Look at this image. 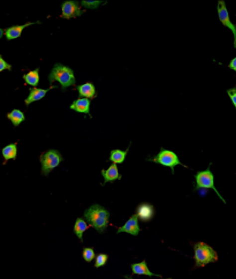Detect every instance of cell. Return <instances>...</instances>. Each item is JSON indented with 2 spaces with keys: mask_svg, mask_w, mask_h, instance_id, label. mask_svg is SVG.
<instances>
[{
  "mask_svg": "<svg viewBox=\"0 0 236 279\" xmlns=\"http://www.w3.org/2000/svg\"><path fill=\"white\" fill-rule=\"evenodd\" d=\"M84 218L98 233H104L109 226L110 212L99 204H94L84 211Z\"/></svg>",
  "mask_w": 236,
  "mask_h": 279,
  "instance_id": "obj_1",
  "label": "cell"
},
{
  "mask_svg": "<svg viewBox=\"0 0 236 279\" xmlns=\"http://www.w3.org/2000/svg\"><path fill=\"white\" fill-rule=\"evenodd\" d=\"M49 81L51 84H52L54 81H57V82L60 83L62 90H66L68 87L75 86L76 84L75 75H74L73 69L68 67V66L59 64V62L53 66L52 71H51L49 74Z\"/></svg>",
  "mask_w": 236,
  "mask_h": 279,
  "instance_id": "obj_2",
  "label": "cell"
},
{
  "mask_svg": "<svg viewBox=\"0 0 236 279\" xmlns=\"http://www.w3.org/2000/svg\"><path fill=\"white\" fill-rule=\"evenodd\" d=\"M194 259L195 268L205 267L209 263L217 262L218 254L211 246L206 245L205 242H196L194 244Z\"/></svg>",
  "mask_w": 236,
  "mask_h": 279,
  "instance_id": "obj_3",
  "label": "cell"
},
{
  "mask_svg": "<svg viewBox=\"0 0 236 279\" xmlns=\"http://www.w3.org/2000/svg\"><path fill=\"white\" fill-rule=\"evenodd\" d=\"M202 189H212L215 190L219 199L226 203V201L224 200V197L220 195V193L217 190L215 186V177L211 172V164L209 165V167L205 171L197 172L195 174V190H202Z\"/></svg>",
  "mask_w": 236,
  "mask_h": 279,
  "instance_id": "obj_4",
  "label": "cell"
},
{
  "mask_svg": "<svg viewBox=\"0 0 236 279\" xmlns=\"http://www.w3.org/2000/svg\"><path fill=\"white\" fill-rule=\"evenodd\" d=\"M40 164H42V174L49 175L54 168H57L59 165L61 164V161L64 160L61 153L58 150L51 149L47 150L46 152H44L40 155Z\"/></svg>",
  "mask_w": 236,
  "mask_h": 279,
  "instance_id": "obj_5",
  "label": "cell"
},
{
  "mask_svg": "<svg viewBox=\"0 0 236 279\" xmlns=\"http://www.w3.org/2000/svg\"><path fill=\"white\" fill-rule=\"evenodd\" d=\"M147 161H153V163L159 164V165H161V166L171 168L172 174H174V168H175V166H178V165H181V166L188 168V166L183 165L181 161H180L179 157L175 152L169 151V150H166L164 148L160 149L159 153H158L154 158L149 159Z\"/></svg>",
  "mask_w": 236,
  "mask_h": 279,
  "instance_id": "obj_6",
  "label": "cell"
},
{
  "mask_svg": "<svg viewBox=\"0 0 236 279\" xmlns=\"http://www.w3.org/2000/svg\"><path fill=\"white\" fill-rule=\"evenodd\" d=\"M61 12V17L66 20L75 19V17L81 16L84 13L81 8L80 2L75 1V0H67V1L62 2Z\"/></svg>",
  "mask_w": 236,
  "mask_h": 279,
  "instance_id": "obj_7",
  "label": "cell"
},
{
  "mask_svg": "<svg viewBox=\"0 0 236 279\" xmlns=\"http://www.w3.org/2000/svg\"><path fill=\"white\" fill-rule=\"evenodd\" d=\"M218 17H219V21L221 22V24H223L224 27L228 28L232 32H233L234 47L236 49V25L232 23L230 20V15H228L226 3H225L224 0H219L218 1Z\"/></svg>",
  "mask_w": 236,
  "mask_h": 279,
  "instance_id": "obj_8",
  "label": "cell"
},
{
  "mask_svg": "<svg viewBox=\"0 0 236 279\" xmlns=\"http://www.w3.org/2000/svg\"><path fill=\"white\" fill-rule=\"evenodd\" d=\"M138 216L137 215H132L130 218H129L126 224H124L123 226H121L118 229L117 233H122V232H126L131 234V236H138L139 232H141V227H139V224H138Z\"/></svg>",
  "mask_w": 236,
  "mask_h": 279,
  "instance_id": "obj_9",
  "label": "cell"
},
{
  "mask_svg": "<svg viewBox=\"0 0 236 279\" xmlns=\"http://www.w3.org/2000/svg\"><path fill=\"white\" fill-rule=\"evenodd\" d=\"M136 215L138 216V218L141 219L142 222L147 223L153 219L154 215H156V209H154L152 204L144 202V203H141L136 208Z\"/></svg>",
  "mask_w": 236,
  "mask_h": 279,
  "instance_id": "obj_10",
  "label": "cell"
},
{
  "mask_svg": "<svg viewBox=\"0 0 236 279\" xmlns=\"http://www.w3.org/2000/svg\"><path fill=\"white\" fill-rule=\"evenodd\" d=\"M39 24L40 22H28V23H25L23 25H13V27H9L5 29V35H6V38L7 40H13V39H16V38H20L21 35H22V31L24 30L27 27H30L32 24Z\"/></svg>",
  "mask_w": 236,
  "mask_h": 279,
  "instance_id": "obj_11",
  "label": "cell"
},
{
  "mask_svg": "<svg viewBox=\"0 0 236 279\" xmlns=\"http://www.w3.org/2000/svg\"><path fill=\"white\" fill-rule=\"evenodd\" d=\"M69 108L76 112L88 115L90 118L92 117L90 113V100H88V98H77V100L72 103V105Z\"/></svg>",
  "mask_w": 236,
  "mask_h": 279,
  "instance_id": "obj_12",
  "label": "cell"
},
{
  "mask_svg": "<svg viewBox=\"0 0 236 279\" xmlns=\"http://www.w3.org/2000/svg\"><path fill=\"white\" fill-rule=\"evenodd\" d=\"M77 93H79L80 98H88V100H92L97 96V93H96V88L94 86V83L91 82H86L81 86L76 87Z\"/></svg>",
  "mask_w": 236,
  "mask_h": 279,
  "instance_id": "obj_13",
  "label": "cell"
},
{
  "mask_svg": "<svg viewBox=\"0 0 236 279\" xmlns=\"http://www.w3.org/2000/svg\"><path fill=\"white\" fill-rule=\"evenodd\" d=\"M52 88H55L53 86L50 87V89H52ZM50 89H40V88H30V93H29V96L25 98V105H30L31 103L37 102V101H40L43 100L44 97H45V95L49 93Z\"/></svg>",
  "mask_w": 236,
  "mask_h": 279,
  "instance_id": "obj_14",
  "label": "cell"
},
{
  "mask_svg": "<svg viewBox=\"0 0 236 279\" xmlns=\"http://www.w3.org/2000/svg\"><path fill=\"white\" fill-rule=\"evenodd\" d=\"M101 173L103 175V178H104V183H103V185H105V183L108 182H114L116 180H120L122 178V175L119 173V171H118V166L116 164L111 165L108 170H102Z\"/></svg>",
  "mask_w": 236,
  "mask_h": 279,
  "instance_id": "obj_15",
  "label": "cell"
},
{
  "mask_svg": "<svg viewBox=\"0 0 236 279\" xmlns=\"http://www.w3.org/2000/svg\"><path fill=\"white\" fill-rule=\"evenodd\" d=\"M131 270L134 275H144V276H151V277H161L160 275L153 274L152 271H150L149 268H147L146 261H142L139 263H132L131 264Z\"/></svg>",
  "mask_w": 236,
  "mask_h": 279,
  "instance_id": "obj_16",
  "label": "cell"
},
{
  "mask_svg": "<svg viewBox=\"0 0 236 279\" xmlns=\"http://www.w3.org/2000/svg\"><path fill=\"white\" fill-rule=\"evenodd\" d=\"M89 224H88L86 220L82 218H77L75 222V225H74V233L76 234V237L79 238V240L81 242H83V233L89 229Z\"/></svg>",
  "mask_w": 236,
  "mask_h": 279,
  "instance_id": "obj_17",
  "label": "cell"
},
{
  "mask_svg": "<svg viewBox=\"0 0 236 279\" xmlns=\"http://www.w3.org/2000/svg\"><path fill=\"white\" fill-rule=\"evenodd\" d=\"M129 152V146L126 151H121V150H112L110 153L109 161H112L113 164H123L126 160V157Z\"/></svg>",
  "mask_w": 236,
  "mask_h": 279,
  "instance_id": "obj_18",
  "label": "cell"
},
{
  "mask_svg": "<svg viewBox=\"0 0 236 279\" xmlns=\"http://www.w3.org/2000/svg\"><path fill=\"white\" fill-rule=\"evenodd\" d=\"M25 84H29L32 88H36L39 84V68H36L34 71L28 72L23 75Z\"/></svg>",
  "mask_w": 236,
  "mask_h": 279,
  "instance_id": "obj_19",
  "label": "cell"
},
{
  "mask_svg": "<svg viewBox=\"0 0 236 279\" xmlns=\"http://www.w3.org/2000/svg\"><path fill=\"white\" fill-rule=\"evenodd\" d=\"M7 118L12 121V124L14 125V126L17 127L18 125L22 124L25 120V116H24V113L21 111V110L14 109L13 111L7 113Z\"/></svg>",
  "mask_w": 236,
  "mask_h": 279,
  "instance_id": "obj_20",
  "label": "cell"
},
{
  "mask_svg": "<svg viewBox=\"0 0 236 279\" xmlns=\"http://www.w3.org/2000/svg\"><path fill=\"white\" fill-rule=\"evenodd\" d=\"M2 157L5 160L16 159L17 157V143H13V144L6 145L2 149Z\"/></svg>",
  "mask_w": 236,
  "mask_h": 279,
  "instance_id": "obj_21",
  "label": "cell"
},
{
  "mask_svg": "<svg viewBox=\"0 0 236 279\" xmlns=\"http://www.w3.org/2000/svg\"><path fill=\"white\" fill-rule=\"evenodd\" d=\"M82 255H83V259L86 260V262H91V261H94L96 259L95 251H94V248H92V247L83 248Z\"/></svg>",
  "mask_w": 236,
  "mask_h": 279,
  "instance_id": "obj_22",
  "label": "cell"
},
{
  "mask_svg": "<svg viewBox=\"0 0 236 279\" xmlns=\"http://www.w3.org/2000/svg\"><path fill=\"white\" fill-rule=\"evenodd\" d=\"M108 259H109L108 254H103V253L98 254L95 259V267L96 268H101L103 266H105L106 262H108Z\"/></svg>",
  "mask_w": 236,
  "mask_h": 279,
  "instance_id": "obj_23",
  "label": "cell"
},
{
  "mask_svg": "<svg viewBox=\"0 0 236 279\" xmlns=\"http://www.w3.org/2000/svg\"><path fill=\"white\" fill-rule=\"evenodd\" d=\"M12 71V65L8 64L5 59H3L1 54H0V73H1L2 71Z\"/></svg>",
  "mask_w": 236,
  "mask_h": 279,
  "instance_id": "obj_24",
  "label": "cell"
},
{
  "mask_svg": "<svg viewBox=\"0 0 236 279\" xmlns=\"http://www.w3.org/2000/svg\"><path fill=\"white\" fill-rule=\"evenodd\" d=\"M227 95H228V96H230L231 101H232V103H233L234 108H235V110H236V87L231 88V89H228V90H227Z\"/></svg>",
  "mask_w": 236,
  "mask_h": 279,
  "instance_id": "obj_25",
  "label": "cell"
},
{
  "mask_svg": "<svg viewBox=\"0 0 236 279\" xmlns=\"http://www.w3.org/2000/svg\"><path fill=\"white\" fill-rule=\"evenodd\" d=\"M82 6L86 7V8H97V7L101 5V1H82Z\"/></svg>",
  "mask_w": 236,
  "mask_h": 279,
  "instance_id": "obj_26",
  "label": "cell"
},
{
  "mask_svg": "<svg viewBox=\"0 0 236 279\" xmlns=\"http://www.w3.org/2000/svg\"><path fill=\"white\" fill-rule=\"evenodd\" d=\"M228 68L232 69V71L236 72V57L234 58V59H232L230 64H228Z\"/></svg>",
  "mask_w": 236,
  "mask_h": 279,
  "instance_id": "obj_27",
  "label": "cell"
},
{
  "mask_svg": "<svg viewBox=\"0 0 236 279\" xmlns=\"http://www.w3.org/2000/svg\"><path fill=\"white\" fill-rule=\"evenodd\" d=\"M3 35H5V30H2V29L0 28V39L3 37Z\"/></svg>",
  "mask_w": 236,
  "mask_h": 279,
  "instance_id": "obj_28",
  "label": "cell"
},
{
  "mask_svg": "<svg viewBox=\"0 0 236 279\" xmlns=\"http://www.w3.org/2000/svg\"><path fill=\"white\" fill-rule=\"evenodd\" d=\"M124 278H127V279H134V278L130 277V276H124Z\"/></svg>",
  "mask_w": 236,
  "mask_h": 279,
  "instance_id": "obj_29",
  "label": "cell"
},
{
  "mask_svg": "<svg viewBox=\"0 0 236 279\" xmlns=\"http://www.w3.org/2000/svg\"><path fill=\"white\" fill-rule=\"evenodd\" d=\"M161 279H173V278H161Z\"/></svg>",
  "mask_w": 236,
  "mask_h": 279,
  "instance_id": "obj_30",
  "label": "cell"
}]
</instances>
